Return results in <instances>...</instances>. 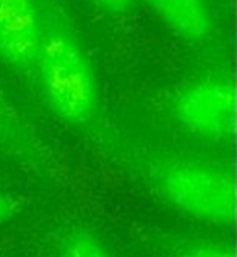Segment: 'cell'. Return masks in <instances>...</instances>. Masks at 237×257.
Returning <instances> with one entry per match:
<instances>
[{
	"mask_svg": "<svg viewBox=\"0 0 237 257\" xmlns=\"http://www.w3.org/2000/svg\"><path fill=\"white\" fill-rule=\"evenodd\" d=\"M35 69L54 114L70 125H85L98 109V82L83 47L65 30L44 33Z\"/></svg>",
	"mask_w": 237,
	"mask_h": 257,
	"instance_id": "6da1fadb",
	"label": "cell"
},
{
	"mask_svg": "<svg viewBox=\"0 0 237 257\" xmlns=\"http://www.w3.org/2000/svg\"><path fill=\"white\" fill-rule=\"evenodd\" d=\"M164 199L193 218L229 225L234 220V179L224 168L201 161H174L158 173Z\"/></svg>",
	"mask_w": 237,
	"mask_h": 257,
	"instance_id": "7a4b0ae2",
	"label": "cell"
},
{
	"mask_svg": "<svg viewBox=\"0 0 237 257\" xmlns=\"http://www.w3.org/2000/svg\"><path fill=\"white\" fill-rule=\"evenodd\" d=\"M171 109L184 131L205 140L222 142L234 131V86L221 75L200 77L179 90Z\"/></svg>",
	"mask_w": 237,
	"mask_h": 257,
	"instance_id": "3957f363",
	"label": "cell"
},
{
	"mask_svg": "<svg viewBox=\"0 0 237 257\" xmlns=\"http://www.w3.org/2000/svg\"><path fill=\"white\" fill-rule=\"evenodd\" d=\"M43 36L35 0H0V59L7 65L35 69Z\"/></svg>",
	"mask_w": 237,
	"mask_h": 257,
	"instance_id": "277c9868",
	"label": "cell"
},
{
	"mask_svg": "<svg viewBox=\"0 0 237 257\" xmlns=\"http://www.w3.org/2000/svg\"><path fill=\"white\" fill-rule=\"evenodd\" d=\"M174 35L198 43L211 33V15L205 0H143Z\"/></svg>",
	"mask_w": 237,
	"mask_h": 257,
	"instance_id": "5b68a950",
	"label": "cell"
},
{
	"mask_svg": "<svg viewBox=\"0 0 237 257\" xmlns=\"http://www.w3.org/2000/svg\"><path fill=\"white\" fill-rule=\"evenodd\" d=\"M60 257H111V254L94 234L75 231L64 241Z\"/></svg>",
	"mask_w": 237,
	"mask_h": 257,
	"instance_id": "8992f818",
	"label": "cell"
},
{
	"mask_svg": "<svg viewBox=\"0 0 237 257\" xmlns=\"http://www.w3.org/2000/svg\"><path fill=\"white\" fill-rule=\"evenodd\" d=\"M179 257H234V251L221 242L198 241L182 249Z\"/></svg>",
	"mask_w": 237,
	"mask_h": 257,
	"instance_id": "52a82bcc",
	"label": "cell"
},
{
	"mask_svg": "<svg viewBox=\"0 0 237 257\" xmlns=\"http://www.w3.org/2000/svg\"><path fill=\"white\" fill-rule=\"evenodd\" d=\"M90 2L94 7H98L99 10L117 15V13L125 12L128 7H130L132 0H90Z\"/></svg>",
	"mask_w": 237,
	"mask_h": 257,
	"instance_id": "ba28073f",
	"label": "cell"
},
{
	"mask_svg": "<svg viewBox=\"0 0 237 257\" xmlns=\"http://www.w3.org/2000/svg\"><path fill=\"white\" fill-rule=\"evenodd\" d=\"M12 213H13V204L7 197H4V195H0V226L10 218Z\"/></svg>",
	"mask_w": 237,
	"mask_h": 257,
	"instance_id": "9c48e42d",
	"label": "cell"
}]
</instances>
